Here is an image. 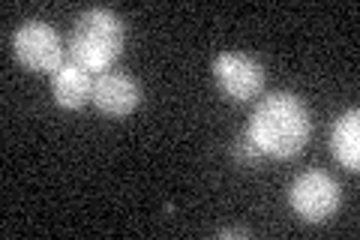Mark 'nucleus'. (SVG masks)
Masks as SVG:
<instances>
[{
    "label": "nucleus",
    "instance_id": "4",
    "mask_svg": "<svg viewBox=\"0 0 360 240\" xmlns=\"http://www.w3.org/2000/svg\"><path fill=\"white\" fill-rule=\"evenodd\" d=\"M288 204L303 222L319 225V222H328L340 210L342 189L328 171L309 168L300 177H295V184L288 189Z\"/></svg>",
    "mask_w": 360,
    "mask_h": 240
},
{
    "label": "nucleus",
    "instance_id": "5",
    "mask_svg": "<svg viewBox=\"0 0 360 240\" xmlns=\"http://www.w3.org/2000/svg\"><path fill=\"white\" fill-rule=\"evenodd\" d=\"M213 78L222 94L234 102H252L264 90V66L243 51H222L213 61Z\"/></svg>",
    "mask_w": 360,
    "mask_h": 240
},
{
    "label": "nucleus",
    "instance_id": "6",
    "mask_svg": "<svg viewBox=\"0 0 360 240\" xmlns=\"http://www.w3.org/2000/svg\"><path fill=\"white\" fill-rule=\"evenodd\" d=\"M94 106L105 118H127L141 106V84L127 72H103L94 78Z\"/></svg>",
    "mask_w": 360,
    "mask_h": 240
},
{
    "label": "nucleus",
    "instance_id": "9",
    "mask_svg": "<svg viewBox=\"0 0 360 240\" xmlns=\"http://www.w3.org/2000/svg\"><path fill=\"white\" fill-rule=\"evenodd\" d=\"M219 237H250V232H234V228L229 232V228H225V232H219Z\"/></svg>",
    "mask_w": 360,
    "mask_h": 240
},
{
    "label": "nucleus",
    "instance_id": "7",
    "mask_svg": "<svg viewBox=\"0 0 360 240\" xmlns=\"http://www.w3.org/2000/svg\"><path fill=\"white\" fill-rule=\"evenodd\" d=\"M51 90H54V102L66 111H78L87 102H94V78L84 66L78 63H63L58 72H51Z\"/></svg>",
    "mask_w": 360,
    "mask_h": 240
},
{
    "label": "nucleus",
    "instance_id": "1",
    "mask_svg": "<svg viewBox=\"0 0 360 240\" xmlns=\"http://www.w3.org/2000/svg\"><path fill=\"white\" fill-rule=\"evenodd\" d=\"M250 141L262 151V156L291 159L307 151L312 135L309 108L291 90H276L255 106L250 118Z\"/></svg>",
    "mask_w": 360,
    "mask_h": 240
},
{
    "label": "nucleus",
    "instance_id": "2",
    "mask_svg": "<svg viewBox=\"0 0 360 240\" xmlns=\"http://www.w3.org/2000/svg\"><path fill=\"white\" fill-rule=\"evenodd\" d=\"M123 45H127V25L117 13L94 6L75 18L70 33V57L87 72H108L111 63L123 54Z\"/></svg>",
    "mask_w": 360,
    "mask_h": 240
},
{
    "label": "nucleus",
    "instance_id": "3",
    "mask_svg": "<svg viewBox=\"0 0 360 240\" xmlns=\"http://www.w3.org/2000/svg\"><path fill=\"white\" fill-rule=\"evenodd\" d=\"M13 54L30 72H58L66 63V49H63L60 33L49 21H39V18L18 25V30L13 33Z\"/></svg>",
    "mask_w": 360,
    "mask_h": 240
},
{
    "label": "nucleus",
    "instance_id": "8",
    "mask_svg": "<svg viewBox=\"0 0 360 240\" xmlns=\"http://www.w3.org/2000/svg\"><path fill=\"white\" fill-rule=\"evenodd\" d=\"M330 153L348 171L360 168V114L357 108L340 114L330 127Z\"/></svg>",
    "mask_w": 360,
    "mask_h": 240
}]
</instances>
